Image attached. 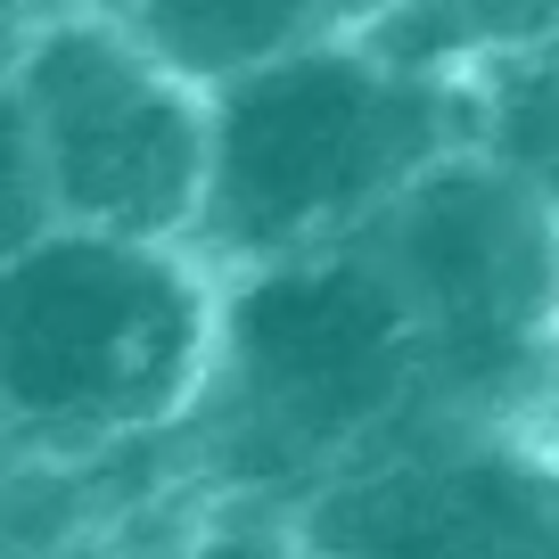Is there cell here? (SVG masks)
<instances>
[{"mask_svg":"<svg viewBox=\"0 0 559 559\" xmlns=\"http://www.w3.org/2000/svg\"><path fill=\"white\" fill-rule=\"evenodd\" d=\"M461 74H428L362 34H313L206 91V190L190 247L214 272L313 255L419 181L437 157L477 148Z\"/></svg>","mask_w":559,"mask_h":559,"instance_id":"cell-1","label":"cell"},{"mask_svg":"<svg viewBox=\"0 0 559 559\" xmlns=\"http://www.w3.org/2000/svg\"><path fill=\"white\" fill-rule=\"evenodd\" d=\"M214 305L198 247L50 223L0 263V437L41 453L174 437L206 395Z\"/></svg>","mask_w":559,"mask_h":559,"instance_id":"cell-2","label":"cell"},{"mask_svg":"<svg viewBox=\"0 0 559 559\" xmlns=\"http://www.w3.org/2000/svg\"><path fill=\"white\" fill-rule=\"evenodd\" d=\"M419 354V412L535 437L559 379V198L493 148H453L370 214Z\"/></svg>","mask_w":559,"mask_h":559,"instance_id":"cell-3","label":"cell"},{"mask_svg":"<svg viewBox=\"0 0 559 559\" xmlns=\"http://www.w3.org/2000/svg\"><path fill=\"white\" fill-rule=\"evenodd\" d=\"M214 370L198 403H223V461L214 477L263 486L305 477L321 486L362 444H379L403 412H419V354L379 272L370 239L313 247V255L214 272ZM190 403V412H198Z\"/></svg>","mask_w":559,"mask_h":559,"instance_id":"cell-4","label":"cell"},{"mask_svg":"<svg viewBox=\"0 0 559 559\" xmlns=\"http://www.w3.org/2000/svg\"><path fill=\"white\" fill-rule=\"evenodd\" d=\"M0 91L34 148L50 223L190 247L206 190V83L174 74L107 9H58L9 50Z\"/></svg>","mask_w":559,"mask_h":559,"instance_id":"cell-5","label":"cell"},{"mask_svg":"<svg viewBox=\"0 0 559 559\" xmlns=\"http://www.w3.org/2000/svg\"><path fill=\"white\" fill-rule=\"evenodd\" d=\"M551 477L559 453L535 437L437 419L428 444H362L330 469L297 535L313 559H543Z\"/></svg>","mask_w":559,"mask_h":559,"instance_id":"cell-6","label":"cell"},{"mask_svg":"<svg viewBox=\"0 0 559 559\" xmlns=\"http://www.w3.org/2000/svg\"><path fill=\"white\" fill-rule=\"evenodd\" d=\"M123 25L132 41L165 58L190 83H223V74L255 67V58L288 50V41H313L330 25L313 17V0H91Z\"/></svg>","mask_w":559,"mask_h":559,"instance_id":"cell-7","label":"cell"},{"mask_svg":"<svg viewBox=\"0 0 559 559\" xmlns=\"http://www.w3.org/2000/svg\"><path fill=\"white\" fill-rule=\"evenodd\" d=\"M41 230H50V198H41L34 148H25V132H17V107L0 91V263L17 255V247H34Z\"/></svg>","mask_w":559,"mask_h":559,"instance_id":"cell-8","label":"cell"},{"mask_svg":"<svg viewBox=\"0 0 559 559\" xmlns=\"http://www.w3.org/2000/svg\"><path fill=\"white\" fill-rule=\"evenodd\" d=\"M174 559H313L297 526H272V519H214L181 543Z\"/></svg>","mask_w":559,"mask_h":559,"instance_id":"cell-9","label":"cell"},{"mask_svg":"<svg viewBox=\"0 0 559 559\" xmlns=\"http://www.w3.org/2000/svg\"><path fill=\"white\" fill-rule=\"evenodd\" d=\"M379 9H386V0H313V17L330 25V34H362Z\"/></svg>","mask_w":559,"mask_h":559,"instance_id":"cell-10","label":"cell"},{"mask_svg":"<svg viewBox=\"0 0 559 559\" xmlns=\"http://www.w3.org/2000/svg\"><path fill=\"white\" fill-rule=\"evenodd\" d=\"M543 428H551V437H559V379H551V419H543Z\"/></svg>","mask_w":559,"mask_h":559,"instance_id":"cell-11","label":"cell"}]
</instances>
